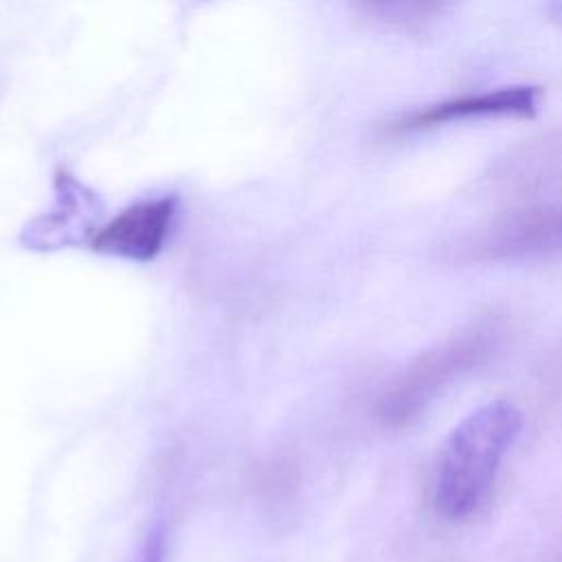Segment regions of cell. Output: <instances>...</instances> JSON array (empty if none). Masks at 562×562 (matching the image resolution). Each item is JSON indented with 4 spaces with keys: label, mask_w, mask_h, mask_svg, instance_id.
Wrapping results in <instances>:
<instances>
[{
    "label": "cell",
    "mask_w": 562,
    "mask_h": 562,
    "mask_svg": "<svg viewBox=\"0 0 562 562\" xmlns=\"http://www.w3.org/2000/svg\"><path fill=\"white\" fill-rule=\"evenodd\" d=\"M544 375L551 380V384L555 389H562V347L553 353V358L549 360V367L544 371Z\"/></svg>",
    "instance_id": "7"
},
{
    "label": "cell",
    "mask_w": 562,
    "mask_h": 562,
    "mask_svg": "<svg viewBox=\"0 0 562 562\" xmlns=\"http://www.w3.org/2000/svg\"><path fill=\"white\" fill-rule=\"evenodd\" d=\"M540 90L536 86H503L485 92H470L408 110L384 125L386 136H402L417 130L476 119V116H533Z\"/></svg>",
    "instance_id": "5"
},
{
    "label": "cell",
    "mask_w": 562,
    "mask_h": 562,
    "mask_svg": "<svg viewBox=\"0 0 562 562\" xmlns=\"http://www.w3.org/2000/svg\"><path fill=\"white\" fill-rule=\"evenodd\" d=\"M509 334L505 314L490 312L404 364L380 391L373 415L386 428L413 424L457 380L498 353Z\"/></svg>",
    "instance_id": "2"
},
{
    "label": "cell",
    "mask_w": 562,
    "mask_h": 562,
    "mask_svg": "<svg viewBox=\"0 0 562 562\" xmlns=\"http://www.w3.org/2000/svg\"><path fill=\"white\" fill-rule=\"evenodd\" d=\"M367 15H371L378 22L391 24V26H413V24H422L426 20H430L432 15H437L443 4L439 2H404V0H395V2H367L360 7Z\"/></svg>",
    "instance_id": "6"
},
{
    "label": "cell",
    "mask_w": 562,
    "mask_h": 562,
    "mask_svg": "<svg viewBox=\"0 0 562 562\" xmlns=\"http://www.w3.org/2000/svg\"><path fill=\"white\" fill-rule=\"evenodd\" d=\"M176 213V195L134 202L92 233L90 248L130 261H149L165 248Z\"/></svg>",
    "instance_id": "4"
},
{
    "label": "cell",
    "mask_w": 562,
    "mask_h": 562,
    "mask_svg": "<svg viewBox=\"0 0 562 562\" xmlns=\"http://www.w3.org/2000/svg\"><path fill=\"white\" fill-rule=\"evenodd\" d=\"M474 261H522L562 252V204L514 211L479 231L465 246Z\"/></svg>",
    "instance_id": "3"
},
{
    "label": "cell",
    "mask_w": 562,
    "mask_h": 562,
    "mask_svg": "<svg viewBox=\"0 0 562 562\" xmlns=\"http://www.w3.org/2000/svg\"><path fill=\"white\" fill-rule=\"evenodd\" d=\"M520 428V411L505 400L474 408L452 428L435 468L432 503L437 514L463 520L485 505Z\"/></svg>",
    "instance_id": "1"
}]
</instances>
